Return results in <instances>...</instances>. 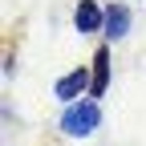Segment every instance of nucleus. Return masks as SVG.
Instances as JSON below:
<instances>
[{"instance_id": "1", "label": "nucleus", "mask_w": 146, "mask_h": 146, "mask_svg": "<svg viewBox=\"0 0 146 146\" xmlns=\"http://www.w3.org/2000/svg\"><path fill=\"white\" fill-rule=\"evenodd\" d=\"M57 130L65 138H89V134H98L102 130V102L98 98H77V102H69L61 110V118H57Z\"/></svg>"}, {"instance_id": "2", "label": "nucleus", "mask_w": 146, "mask_h": 146, "mask_svg": "<svg viewBox=\"0 0 146 146\" xmlns=\"http://www.w3.org/2000/svg\"><path fill=\"white\" fill-rule=\"evenodd\" d=\"M89 65H77V69H69L65 77H57V85H53V98H57L61 106H69V102H77V98H85L89 94Z\"/></svg>"}, {"instance_id": "3", "label": "nucleus", "mask_w": 146, "mask_h": 146, "mask_svg": "<svg viewBox=\"0 0 146 146\" xmlns=\"http://www.w3.org/2000/svg\"><path fill=\"white\" fill-rule=\"evenodd\" d=\"M110 61H114V53H110V41H106V45L94 49V61H89V77H94L89 81V98H106L110 94V69H114Z\"/></svg>"}, {"instance_id": "4", "label": "nucleus", "mask_w": 146, "mask_h": 146, "mask_svg": "<svg viewBox=\"0 0 146 146\" xmlns=\"http://www.w3.org/2000/svg\"><path fill=\"white\" fill-rule=\"evenodd\" d=\"M73 29L81 36H98L106 29V8L98 0H77V8H73Z\"/></svg>"}, {"instance_id": "5", "label": "nucleus", "mask_w": 146, "mask_h": 146, "mask_svg": "<svg viewBox=\"0 0 146 146\" xmlns=\"http://www.w3.org/2000/svg\"><path fill=\"white\" fill-rule=\"evenodd\" d=\"M130 25H134V12L126 8V4H106V29H102V36L110 45H118V41H126L130 36Z\"/></svg>"}]
</instances>
